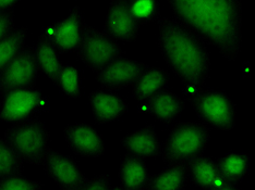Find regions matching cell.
<instances>
[{"instance_id": "cell-1", "label": "cell", "mask_w": 255, "mask_h": 190, "mask_svg": "<svg viewBox=\"0 0 255 190\" xmlns=\"http://www.w3.org/2000/svg\"><path fill=\"white\" fill-rule=\"evenodd\" d=\"M175 18L204 44L215 46L226 59L234 61L241 49L242 3L224 1H168Z\"/></svg>"}, {"instance_id": "cell-2", "label": "cell", "mask_w": 255, "mask_h": 190, "mask_svg": "<svg viewBox=\"0 0 255 190\" xmlns=\"http://www.w3.org/2000/svg\"><path fill=\"white\" fill-rule=\"evenodd\" d=\"M158 46L166 63L183 86L201 89L210 77L211 56L206 45L173 18H159Z\"/></svg>"}, {"instance_id": "cell-3", "label": "cell", "mask_w": 255, "mask_h": 190, "mask_svg": "<svg viewBox=\"0 0 255 190\" xmlns=\"http://www.w3.org/2000/svg\"><path fill=\"white\" fill-rule=\"evenodd\" d=\"M211 128L202 122H180L173 126L161 149L164 162L187 163L205 151Z\"/></svg>"}, {"instance_id": "cell-4", "label": "cell", "mask_w": 255, "mask_h": 190, "mask_svg": "<svg viewBox=\"0 0 255 190\" xmlns=\"http://www.w3.org/2000/svg\"><path fill=\"white\" fill-rule=\"evenodd\" d=\"M3 139L23 162L40 165L49 149L50 133L43 121L33 118L13 124L5 130Z\"/></svg>"}, {"instance_id": "cell-5", "label": "cell", "mask_w": 255, "mask_h": 190, "mask_svg": "<svg viewBox=\"0 0 255 190\" xmlns=\"http://www.w3.org/2000/svg\"><path fill=\"white\" fill-rule=\"evenodd\" d=\"M189 101L202 123L208 127L224 131L234 129L236 105L226 91L201 89Z\"/></svg>"}, {"instance_id": "cell-6", "label": "cell", "mask_w": 255, "mask_h": 190, "mask_svg": "<svg viewBox=\"0 0 255 190\" xmlns=\"http://www.w3.org/2000/svg\"><path fill=\"white\" fill-rule=\"evenodd\" d=\"M77 53L82 63L95 73L125 56V50L116 40L86 23Z\"/></svg>"}, {"instance_id": "cell-7", "label": "cell", "mask_w": 255, "mask_h": 190, "mask_svg": "<svg viewBox=\"0 0 255 190\" xmlns=\"http://www.w3.org/2000/svg\"><path fill=\"white\" fill-rule=\"evenodd\" d=\"M50 111V102L42 90L35 87L10 91L2 96L0 119L8 123H19Z\"/></svg>"}, {"instance_id": "cell-8", "label": "cell", "mask_w": 255, "mask_h": 190, "mask_svg": "<svg viewBox=\"0 0 255 190\" xmlns=\"http://www.w3.org/2000/svg\"><path fill=\"white\" fill-rule=\"evenodd\" d=\"M39 70L33 46H26L0 75V94L36 86Z\"/></svg>"}, {"instance_id": "cell-9", "label": "cell", "mask_w": 255, "mask_h": 190, "mask_svg": "<svg viewBox=\"0 0 255 190\" xmlns=\"http://www.w3.org/2000/svg\"><path fill=\"white\" fill-rule=\"evenodd\" d=\"M50 178L62 190H79L89 181L73 158L48 149L43 163Z\"/></svg>"}, {"instance_id": "cell-10", "label": "cell", "mask_w": 255, "mask_h": 190, "mask_svg": "<svg viewBox=\"0 0 255 190\" xmlns=\"http://www.w3.org/2000/svg\"><path fill=\"white\" fill-rule=\"evenodd\" d=\"M149 65L144 62L121 58L96 73V80L108 91H118L134 84Z\"/></svg>"}, {"instance_id": "cell-11", "label": "cell", "mask_w": 255, "mask_h": 190, "mask_svg": "<svg viewBox=\"0 0 255 190\" xmlns=\"http://www.w3.org/2000/svg\"><path fill=\"white\" fill-rule=\"evenodd\" d=\"M141 25L133 18L128 0L113 1L109 5L104 33L114 40L131 43L140 33Z\"/></svg>"}, {"instance_id": "cell-12", "label": "cell", "mask_w": 255, "mask_h": 190, "mask_svg": "<svg viewBox=\"0 0 255 190\" xmlns=\"http://www.w3.org/2000/svg\"><path fill=\"white\" fill-rule=\"evenodd\" d=\"M65 139L73 153L82 158H101L105 152L103 138L96 129L85 123L66 126Z\"/></svg>"}, {"instance_id": "cell-13", "label": "cell", "mask_w": 255, "mask_h": 190, "mask_svg": "<svg viewBox=\"0 0 255 190\" xmlns=\"http://www.w3.org/2000/svg\"><path fill=\"white\" fill-rule=\"evenodd\" d=\"M83 24V13L80 7H74L68 18L53 24L54 34L49 42L53 44L58 54L73 53L78 50Z\"/></svg>"}, {"instance_id": "cell-14", "label": "cell", "mask_w": 255, "mask_h": 190, "mask_svg": "<svg viewBox=\"0 0 255 190\" xmlns=\"http://www.w3.org/2000/svg\"><path fill=\"white\" fill-rule=\"evenodd\" d=\"M95 123L105 125L125 115L129 107L120 97L104 90H94L89 96Z\"/></svg>"}, {"instance_id": "cell-15", "label": "cell", "mask_w": 255, "mask_h": 190, "mask_svg": "<svg viewBox=\"0 0 255 190\" xmlns=\"http://www.w3.org/2000/svg\"><path fill=\"white\" fill-rule=\"evenodd\" d=\"M185 166L189 183L203 190H214L228 185L219 175L215 161L205 155L188 161Z\"/></svg>"}, {"instance_id": "cell-16", "label": "cell", "mask_w": 255, "mask_h": 190, "mask_svg": "<svg viewBox=\"0 0 255 190\" xmlns=\"http://www.w3.org/2000/svg\"><path fill=\"white\" fill-rule=\"evenodd\" d=\"M120 143L128 153L142 159L158 158L161 155V149H163L156 136L154 124H148L140 130L124 136Z\"/></svg>"}, {"instance_id": "cell-17", "label": "cell", "mask_w": 255, "mask_h": 190, "mask_svg": "<svg viewBox=\"0 0 255 190\" xmlns=\"http://www.w3.org/2000/svg\"><path fill=\"white\" fill-rule=\"evenodd\" d=\"M118 177L126 190H145L150 176L144 159L127 152L121 161Z\"/></svg>"}, {"instance_id": "cell-18", "label": "cell", "mask_w": 255, "mask_h": 190, "mask_svg": "<svg viewBox=\"0 0 255 190\" xmlns=\"http://www.w3.org/2000/svg\"><path fill=\"white\" fill-rule=\"evenodd\" d=\"M147 112L166 124L173 122L183 112L185 105L178 95L164 89L147 100Z\"/></svg>"}, {"instance_id": "cell-19", "label": "cell", "mask_w": 255, "mask_h": 190, "mask_svg": "<svg viewBox=\"0 0 255 190\" xmlns=\"http://www.w3.org/2000/svg\"><path fill=\"white\" fill-rule=\"evenodd\" d=\"M169 80V72L160 67H149L134 83L131 96L137 101L148 100L150 97L164 90Z\"/></svg>"}, {"instance_id": "cell-20", "label": "cell", "mask_w": 255, "mask_h": 190, "mask_svg": "<svg viewBox=\"0 0 255 190\" xmlns=\"http://www.w3.org/2000/svg\"><path fill=\"white\" fill-rule=\"evenodd\" d=\"M250 157L248 153L229 152L216 161L219 175L228 185L241 183L250 171Z\"/></svg>"}, {"instance_id": "cell-21", "label": "cell", "mask_w": 255, "mask_h": 190, "mask_svg": "<svg viewBox=\"0 0 255 190\" xmlns=\"http://www.w3.org/2000/svg\"><path fill=\"white\" fill-rule=\"evenodd\" d=\"M188 184L185 163H175L150 176L145 190H184Z\"/></svg>"}, {"instance_id": "cell-22", "label": "cell", "mask_w": 255, "mask_h": 190, "mask_svg": "<svg viewBox=\"0 0 255 190\" xmlns=\"http://www.w3.org/2000/svg\"><path fill=\"white\" fill-rule=\"evenodd\" d=\"M34 53H35L38 70L56 85L63 65L59 60V54L53 44L47 38L40 35L36 45L34 46Z\"/></svg>"}, {"instance_id": "cell-23", "label": "cell", "mask_w": 255, "mask_h": 190, "mask_svg": "<svg viewBox=\"0 0 255 190\" xmlns=\"http://www.w3.org/2000/svg\"><path fill=\"white\" fill-rule=\"evenodd\" d=\"M27 32L26 26L14 27L12 32L0 39V75L25 47Z\"/></svg>"}, {"instance_id": "cell-24", "label": "cell", "mask_w": 255, "mask_h": 190, "mask_svg": "<svg viewBox=\"0 0 255 190\" xmlns=\"http://www.w3.org/2000/svg\"><path fill=\"white\" fill-rule=\"evenodd\" d=\"M23 161L3 138L0 137V181L22 175Z\"/></svg>"}, {"instance_id": "cell-25", "label": "cell", "mask_w": 255, "mask_h": 190, "mask_svg": "<svg viewBox=\"0 0 255 190\" xmlns=\"http://www.w3.org/2000/svg\"><path fill=\"white\" fill-rule=\"evenodd\" d=\"M56 86L68 98H79L82 93V78L78 68L69 64L62 66Z\"/></svg>"}, {"instance_id": "cell-26", "label": "cell", "mask_w": 255, "mask_h": 190, "mask_svg": "<svg viewBox=\"0 0 255 190\" xmlns=\"http://www.w3.org/2000/svg\"><path fill=\"white\" fill-rule=\"evenodd\" d=\"M129 8L132 16L140 25L160 18V1L158 0H131Z\"/></svg>"}, {"instance_id": "cell-27", "label": "cell", "mask_w": 255, "mask_h": 190, "mask_svg": "<svg viewBox=\"0 0 255 190\" xmlns=\"http://www.w3.org/2000/svg\"><path fill=\"white\" fill-rule=\"evenodd\" d=\"M43 188L42 182L28 180L22 175L0 181V190H42Z\"/></svg>"}, {"instance_id": "cell-28", "label": "cell", "mask_w": 255, "mask_h": 190, "mask_svg": "<svg viewBox=\"0 0 255 190\" xmlns=\"http://www.w3.org/2000/svg\"><path fill=\"white\" fill-rule=\"evenodd\" d=\"M110 176L107 174H102L93 177L86 182L79 190H110Z\"/></svg>"}, {"instance_id": "cell-29", "label": "cell", "mask_w": 255, "mask_h": 190, "mask_svg": "<svg viewBox=\"0 0 255 190\" xmlns=\"http://www.w3.org/2000/svg\"><path fill=\"white\" fill-rule=\"evenodd\" d=\"M14 30V13L13 11L0 12V39L7 36Z\"/></svg>"}, {"instance_id": "cell-30", "label": "cell", "mask_w": 255, "mask_h": 190, "mask_svg": "<svg viewBox=\"0 0 255 190\" xmlns=\"http://www.w3.org/2000/svg\"><path fill=\"white\" fill-rule=\"evenodd\" d=\"M18 4L16 0H0V12H8V11H13L15 5Z\"/></svg>"}, {"instance_id": "cell-31", "label": "cell", "mask_w": 255, "mask_h": 190, "mask_svg": "<svg viewBox=\"0 0 255 190\" xmlns=\"http://www.w3.org/2000/svg\"><path fill=\"white\" fill-rule=\"evenodd\" d=\"M214 190H241V189L237 188L236 186H233V185H226L224 187H220L218 189H214Z\"/></svg>"}, {"instance_id": "cell-32", "label": "cell", "mask_w": 255, "mask_h": 190, "mask_svg": "<svg viewBox=\"0 0 255 190\" xmlns=\"http://www.w3.org/2000/svg\"><path fill=\"white\" fill-rule=\"evenodd\" d=\"M110 190H126V189H125V188H123L121 186H116V187L112 188Z\"/></svg>"}]
</instances>
